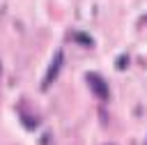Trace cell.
Wrapping results in <instances>:
<instances>
[{
  "label": "cell",
  "instance_id": "6da1fadb",
  "mask_svg": "<svg viewBox=\"0 0 147 145\" xmlns=\"http://www.w3.org/2000/svg\"><path fill=\"white\" fill-rule=\"evenodd\" d=\"M90 83H92V85H96V90H99V97H108V87H106V83H103L99 76L90 74Z\"/></svg>",
  "mask_w": 147,
  "mask_h": 145
}]
</instances>
